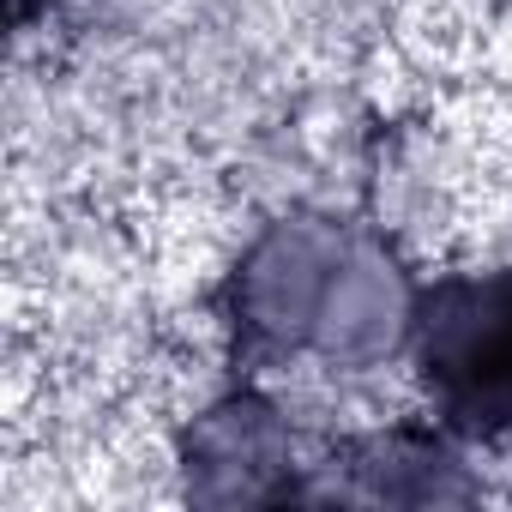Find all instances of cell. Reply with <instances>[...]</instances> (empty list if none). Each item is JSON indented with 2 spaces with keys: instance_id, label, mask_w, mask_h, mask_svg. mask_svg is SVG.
Returning <instances> with one entry per match:
<instances>
[{
  "instance_id": "obj_1",
  "label": "cell",
  "mask_w": 512,
  "mask_h": 512,
  "mask_svg": "<svg viewBox=\"0 0 512 512\" xmlns=\"http://www.w3.org/2000/svg\"><path fill=\"white\" fill-rule=\"evenodd\" d=\"M416 284L392 253L338 217H284L253 241L229 278V326L260 362L374 368L404 356Z\"/></svg>"
},
{
  "instance_id": "obj_2",
  "label": "cell",
  "mask_w": 512,
  "mask_h": 512,
  "mask_svg": "<svg viewBox=\"0 0 512 512\" xmlns=\"http://www.w3.org/2000/svg\"><path fill=\"white\" fill-rule=\"evenodd\" d=\"M404 356L434 428L464 446L512 440V260L416 284Z\"/></svg>"
},
{
  "instance_id": "obj_3",
  "label": "cell",
  "mask_w": 512,
  "mask_h": 512,
  "mask_svg": "<svg viewBox=\"0 0 512 512\" xmlns=\"http://www.w3.org/2000/svg\"><path fill=\"white\" fill-rule=\"evenodd\" d=\"M314 452L290 410L266 392H229L193 416L181 434V476L193 500H308Z\"/></svg>"
},
{
  "instance_id": "obj_4",
  "label": "cell",
  "mask_w": 512,
  "mask_h": 512,
  "mask_svg": "<svg viewBox=\"0 0 512 512\" xmlns=\"http://www.w3.org/2000/svg\"><path fill=\"white\" fill-rule=\"evenodd\" d=\"M37 7H49V0H13V19H19V25H31V19H37Z\"/></svg>"
}]
</instances>
